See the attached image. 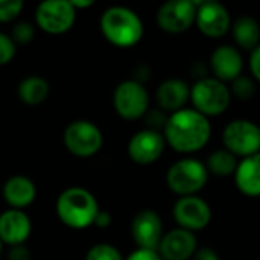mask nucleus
Segmentation results:
<instances>
[{
	"mask_svg": "<svg viewBox=\"0 0 260 260\" xmlns=\"http://www.w3.org/2000/svg\"><path fill=\"white\" fill-rule=\"evenodd\" d=\"M58 219L69 229L84 230L94 225L99 204L94 195L84 187H69L62 190L55 204Z\"/></svg>",
	"mask_w": 260,
	"mask_h": 260,
	"instance_id": "nucleus-2",
	"label": "nucleus"
},
{
	"mask_svg": "<svg viewBox=\"0 0 260 260\" xmlns=\"http://www.w3.org/2000/svg\"><path fill=\"white\" fill-rule=\"evenodd\" d=\"M222 142L233 155L247 158L260 154V125L248 119H236L225 125Z\"/></svg>",
	"mask_w": 260,
	"mask_h": 260,
	"instance_id": "nucleus-7",
	"label": "nucleus"
},
{
	"mask_svg": "<svg viewBox=\"0 0 260 260\" xmlns=\"http://www.w3.org/2000/svg\"><path fill=\"white\" fill-rule=\"evenodd\" d=\"M198 250L195 233L184 229H174L163 235L157 253L163 260H189Z\"/></svg>",
	"mask_w": 260,
	"mask_h": 260,
	"instance_id": "nucleus-15",
	"label": "nucleus"
},
{
	"mask_svg": "<svg viewBox=\"0 0 260 260\" xmlns=\"http://www.w3.org/2000/svg\"><path fill=\"white\" fill-rule=\"evenodd\" d=\"M70 3L76 9V12H78V9H87L94 5L93 0H70Z\"/></svg>",
	"mask_w": 260,
	"mask_h": 260,
	"instance_id": "nucleus-35",
	"label": "nucleus"
},
{
	"mask_svg": "<svg viewBox=\"0 0 260 260\" xmlns=\"http://www.w3.org/2000/svg\"><path fill=\"white\" fill-rule=\"evenodd\" d=\"M99 24L104 38L120 49L136 46L143 37L142 18L125 6L107 8L101 15Z\"/></svg>",
	"mask_w": 260,
	"mask_h": 260,
	"instance_id": "nucleus-3",
	"label": "nucleus"
},
{
	"mask_svg": "<svg viewBox=\"0 0 260 260\" xmlns=\"http://www.w3.org/2000/svg\"><path fill=\"white\" fill-rule=\"evenodd\" d=\"M210 69L213 72V78L221 82H233L239 76H242L244 59L241 52L229 44L219 46L213 50L210 56Z\"/></svg>",
	"mask_w": 260,
	"mask_h": 260,
	"instance_id": "nucleus-17",
	"label": "nucleus"
},
{
	"mask_svg": "<svg viewBox=\"0 0 260 260\" xmlns=\"http://www.w3.org/2000/svg\"><path fill=\"white\" fill-rule=\"evenodd\" d=\"M111 225V215L105 210H99L96 219H94V227L98 229H107Z\"/></svg>",
	"mask_w": 260,
	"mask_h": 260,
	"instance_id": "nucleus-34",
	"label": "nucleus"
},
{
	"mask_svg": "<svg viewBox=\"0 0 260 260\" xmlns=\"http://www.w3.org/2000/svg\"><path fill=\"white\" fill-rule=\"evenodd\" d=\"M209 181V171L204 163L195 158H181L175 161L168 174V187L181 197H193L204 189Z\"/></svg>",
	"mask_w": 260,
	"mask_h": 260,
	"instance_id": "nucleus-4",
	"label": "nucleus"
},
{
	"mask_svg": "<svg viewBox=\"0 0 260 260\" xmlns=\"http://www.w3.org/2000/svg\"><path fill=\"white\" fill-rule=\"evenodd\" d=\"M174 219L180 229L192 233L204 230L212 221L210 206L200 197H181L174 204Z\"/></svg>",
	"mask_w": 260,
	"mask_h": 260,
	"instance_id": "nucleus-11",
	"label": "nucleus"
},
{
	"mask_svg": "<svg viewBox=\"0 0 260 260\" xmlns=\"http://www.w3.org/2000/svg\"><path fill=\"white\" fill-rule=\"evenodd\" d=\"M238 190L248 198H260V154L242 158L235 172Z\"/></svg>",
	"mask_w": 260,
	"mask_h": 260,
	"instance_id": "nucleus-20",
	"label": "nucleus"
},
{
	"mask_svg": "<svg viewBox=\"0 0 260 260\" xmlns=\"http://www.w3.org/2000/svg\"><path fill=\"white\" fill-rule=\"evenodd\" d=\"M166 140L163 133L151 131V129H142L137 131L128 142L126 151L128 157L142 166H148L155 163L161 154L165 152Z\"/></svg>",
	"mask_w": 260,
	"mask_h": 260,
	"instance_id": "nucleus-12",
	"label": "nucleus"
},
{
	"mask_svg": "<svg viewBox=\"0 0 260 260\" xmlns=\"http://www.w3.org/2000/svg\"><path fill=\"white\" fill-rule=\"evenodd\" d=\"M125 260H163L161 256L155 250H143L137 248L134 250Z\"/></svg>",
	"mask_w": 260,
	"mask_h": 260,
	"instance_id": "nucleus-30",
	"label": "nucleus"
},
{
	"mask_svg": "<svg viewBox=\"0 0 260 260\" xmlns=\"http://www.w3.org/2000/svg\"><path fill=\"white\" fill-rule=\"evenodd\" d=\"M8 260H30V251L26 245L11 247L8 251Z\"/></svg>",
	"mask_w": 260,
	"mask_h": 260,
	"instance_id": "nucleus-31",
	"label": "nucleus"
},
{
	"mask_svg": "<svg viewBox=\"0 0 260 260\" xmlns=\"http://www.w3.org/2000/svg\"><path fill=\"white\" fill-rule=\"evenodd\" d=\"M143 119H145L146 129L161 133V131H165V128H166V123H168L169 116H168V113L163 111L161 108H149Z\"/></svg>",
	"mask_w": 260,
	"mask_h": 260,
	"instance_id": "nucleus-26",
	"label": "nucleus"
},
{
	"mask_svg": "<svg viewBox=\"0 0 260 260\" xmlns=\"http://www.w3.org/2000/svg\"><path fill=\"white\" fill-rule=\"evenodd\" d=\"M85 260H125L122 253L110 245V244H96L93 245L87 254H85Z\"/></svg>",
	"mask_w": 260,
	"mask_h": 260,
	"instance_id": "nucleus-25",
	"label": "nucleus"
},
{
	"mask_svg": "<svg viewBox=\"0 0 260 260\" xmlns=\"http://www.w3.org/2000/svg\"><path fill=\"white\" fill-rule=\"evenodd\" d=\"M50 93V85L47 82V79H44L43 76L38 75H32V76H26L24 79L20 81L18 87H17V94L18 99L30 107L40 105L43 104Z\"/></svg>",
	"mask_w": 260,
	"mask_h": 260,
	"instance_id": "nucleus-21",
	"label": "nucleus"
},
{
	"mask_svg": "<svg viewBox=\"0 0 260 260\" xmlns=\"http://www.w3.org/2000/svg\"><path fill=\"white\" fill-rule=\"evenodd\" d=\"M32 233L30 218L24 210L8 209L0 213V241L3 245H24Z\"/></svg>",
	"mask_w": 260,
	"mask_h": 260,
	"instance_id": "nucleus-16",
	"label": "nucleus"
},
{
	"mask_svg": "<svg viewBox=\"0 0 260 260\" xmlns=\"http://www.w3.org/2000/svg\"><path fill=\"white\" fill-rule=\"evenodd\" d=\"M155 98L158 108L172 114L186 107L190 99V87L180 78H171L158 85Z\"/></svg>",
	"mask_w": 260,
	"mask_h": 260,
	"instance_id": "nucleus-19",
	"label": "nucleus"
},
{
	"mask_svg": "<svg viewBox=\"0 0 260 260\" xmlns=\"http://www.w3.org/2000/svg\"><path fill=\"white\" fill-rule=\"evenodd\" d=\"M2 251H3V242L0 241V256H2Z\"/></svg>",
	"mask_w": 260,
	"mask_h": 260,
	"instance_id": "nucleus-36",
	"label": "nucleus"
},
{
	"mask_svg": "<svg viewBox=\"0 0 260 260\" xmlns=\"http://www.w3.org/2000/svg\"><path fill=\"white\" fill-rule=\"evenodd\" d=\"M195 24L207 38H221L232 27L227 8L218 2H200Z\"/></svg>",
	"mask_w": 260,
	"mask_h": 260,
	"instance_id": "nucleus-13",
	"label": "nucleus"
},
{
	"mask_svg": "<svg viewBox=\"0 0 260 260\" xmlns=\"http://www.w3.org/2000/svg\"><path fill=\"white\" fill-rule=\"evenodd\" d=\"M192 260H221L219 259V254L209 248V247H204V248H198L197 253L193 254Z\"/></svg>",
	"mask_w": 260,
	"mask_h": 260,
	"instance_id": "nucleus-33",
	"label": "nucleus"
},
{
	"mask_svg": "<svg viewBox=\"0 0 260 260\" xmlns=\"http://www.w3.org/2000/svg\"><path fill=\"white\" fill-rule=\"evenodd\" d=\"M166 145L180 154H192L203 149L212 136L209 119L193 108H183L169 114L163 131Z\"/></svg>",
	"mask_w": 260,
	"mask_h": 260,
	"instance_id": "nucleus-1",
	"label": "nucleus"
},
{
	"mask_svg": "<svg viewBox=\"0 0 260 260\" xmlns=\"http://www.w3.org/2000/svg\"><path fill=\"white\" fill-rule=\"evenodd\" d=\"M2 193L9 209L24 210L37 200V186L26 175H14L5 181Z\"/></svg>",
	"mask_w": 260,
	"mask_h": 260,
	"instance_id": "nucleus-18",
	"label": "nucleus"
},
{
	"mask_svg": "<svg viewBox=\"0 0 260 260\" xmlns=\"http://www.w3.org/2000/svg\"><path fill=\"white\" fill-rule=\"evenodd\" d=\"M62 142L72 155L79 158H90L102 149L104 134L93 122L79 119L70 122L66 126Z\"/></svg>",
	"mask_w": 260,
	"mask_h": 260,
	"instance_id": "nucleus-6",
	"label": "nucleus"
},
{
	"mask_svg": "<svg viewBox=\"0 0 260 260\" xmlns=\"http://www.w3.org/2000/svg\"><path fill=\"white\" fill-rule=\"evenodd\" d=\"M190 101L193 104V110L200 114L209 117L219 116L227 111L232 93L230 87L216 78H204L197 81L190 88Z\"/></svg>",
	"mask_w": 260,
	"mask_h": 260,
	"instance_id": "nucleus-5",
	"label": "nucleus"
},
{
	"mask_svg": "<svg viewBox=\"0 0 260 260\" xmlns=\"http://www.w3.org/2000/svg\"><path fill=\"white\" fill-rule=\"evenodd\" d=\"M238 165H239L238 157L224 148V149H216L209 155L206 168H207L209 174H212V175L230 177V175H235Z\"/></svg>",
	"mask_w": 260,
	"mask_h": 260,
	"instance_id": "nucleus-23",
	"label": "nucleus"
},
{
	"mask_svg": "<svg viewBox=\"0 0 260 260\" xmlns=\"http://www.w3.org/2000/svg\"><path fill=\"white\" fill-rule=\"evenodd\" d=\"M24 3L21 0H0V23L14 21L23 11Z\"/></svg>",
	"mask_w": 260,
	"mask_h": 260,
	"instance_id": "nucleus-28",
	"label": "nucleus"
},
{
	"mask_svg": "<svg viewBox=\"0 0 260 260\" xmlns=\"http://www.w3.org/2000/svg\"><path fill=\"white\" fill-rule=\"evenodd\" d=\"M232 34L235 43L244 50L253 52L260 44V26L253 17H239L232 24Z\"/></svg>",
	"mask_w": 260,
	"mask_h": 260,
	"instance_id": "nucleus-22",
	"label": "nucleus"
},
{
	"mask_svg": "<svg viewBox=\"0 0 260 260\" xmlns=\"http://www.w3.org/2000/svg\"><path fill=\"white\" fill-rule=\"evenodd\" d=\"M131 235L137 248L157 251L163 239V222L154 210H142L131 222Z\"/></svg>",
	"mask_w": 260,
	"mask_h": 260,
	"instance_id": "nucleus-14",
	"label": "nucleus"
},
{
	"mask_svg": "<svg viewBox=\"0 0 260 260\" xmlns=\"http://www.w3.org/2000/svg\"><path fill=\"white\" fill-rule=\"evenodd\" d=\"M9 35H11V38L14 40L15 44H27L35 37V27L29 21H18V23L14 24Z\"/></svg>",
	"mask_w": 260,
	"mask_h": 260,
	"instance_id": "nucleus-27",
	"label": "nucleus"
},
{
	"mask_svg": "<svg viewBox=\"0 0 260 260\" xmlns=\"http://www.w3.org/2000/svg\"><path fill=\"white\" fill-rule=\"evenodd\" d=\"M76 20V9L70 0H46L35 9V24L49 35L69 32Z\"/></svg>",
	"mask_w": 260,
	"mask_h": 260,
	"instance_id": "nucleus-9",
	"label": "nucleus"
},
{
	"mask_svg": "<svg viewBox=\"0 0 260 260\" xmlns=\"http://www.w3.org/2000/svg\"><path fill=\"white\" fill-rule=\"evenodd\" d=\"M200 2L169 0L157 11V24L168 34H183L195 24Z\"/></svg>",
	"mask_w": 260,
	"mask_h": 260,
	"instance_id": "nucleus-10",
	"label": "nucleus"
},
{
	"mask_svg": "<svg viewBox=\"0 0 260 260\" xmlns=\"http://www.w3.org/2000/svg\"><path fill=\"white\" fill-rule=\"evenodd\" d=\"M17 53V44L9 34L0 32V67L9 64Z\"/></svg>",
	"mask_w": 260,
	"mask_h": 260,
	"instance_id": "nucleus-29",
	"label": "nucleus"
},
{
	"mask_svg": "<svg viewBox=\"0 0 260 260\" xmlns=\"http://www.w3.org/2000/svg\"><path fill=\"white\" fill-rule=\"evenodd\" d=\"M230 93L239 101H250L256 94V84L251 78L239 76L230 85Z\"/></svg>",
	"mask_w": 260,
	"mask_h": 260,
	"instance_id": "nucleus-24",
	"label": "nucleus"
},
{
	"mask_svg": "<svg viewBox=\"0 0 260 260\" xmlns=\"http://www.w3.org/2000/svg\"><path fill=\"white\" fill-rule=\"evenodd\" d=\"M250 70H251V75L254 76V79L260 82V44L251 52V56H250Z\"/></svg>",
	"mask_w": 260,
	"mask_h": 260,
	"instance_id": "nucleus-32",
	"label": "nucleus"
},
{
	"mask_svg": "<svg viewBox=\"0 0 260 260\" xmlns=\"http://www.w3.org/2000/svg\"><path fill=\"white\" fill-rule=\"evenodd\" d=\"M113 105L122 119L139 120L149 110L148 90L136 79L122 81L113 93Z\"/></svg>",
	"mask_w": 260,
	"mask_h": 260,
	"instance_id": "nucleus-8",
	"label": "nucleus"
}]
</instances>
